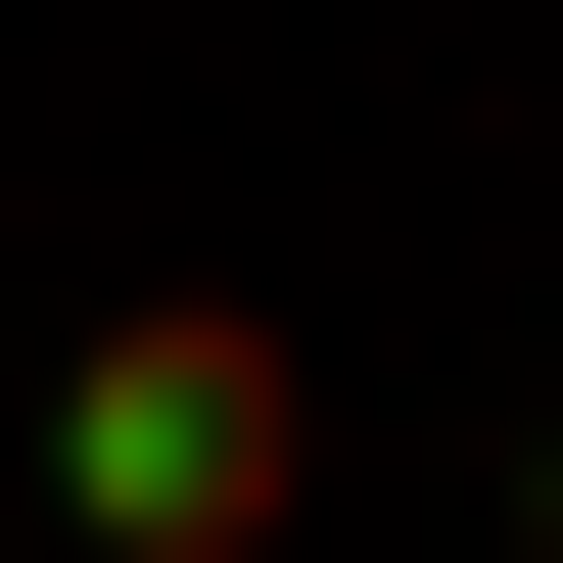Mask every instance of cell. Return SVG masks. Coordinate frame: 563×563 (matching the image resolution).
I'll return each instance as SVG.
<instances>
[{"mask_svg": "<svg viewBox=\"0 0 563 563\" xmlns=\"http://www.w3.org/2000/svg\"><path fill=\"white\" fill-rule=\"evenodd\" d=\"M47 517H95V563H282V517H329L282 282H95V329H47Z\"/></svg>", "mask_w": 563, "mask_h": 563, "instance_id": "6da1fadb", "label": "cell"}, {"mask_svg": "<svg viewBox=\"0 0 563 563\" xmlns=\"http://www.w3.org/2000/svg\"><path fill=\"white\" fill-rule=\"evenodd\" d=\"M517 563H563V422H517Z\"/></svg>", "mask_w": 563, "mask_h": 563, "instance_id": "7a4b0ae2", "label": "cell"}]
</instances>
